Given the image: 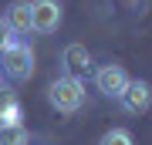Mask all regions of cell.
<instances>
[{"mask_svg":"<svg viewBox=\"0 0 152 145\" xmlns=\"http://www.w3.org/2000/svg\"><path fill=\"white\" fill-rule=\"evenodd\" d=\"M0 145H31V132L24 125H0Z\"/></svg>","mask_w":152,"mask_h":145,"instance_id":"9c48e42d","label":"cell"},{"mask_svg":"<svg viewBox=\"0 0 152 145\" xmlns=\"http://www.w3.org/2000/svg\"><path fill=\"white\" fill-rule=\"evenodd\" d=\"M61 4L58 0H31V31L37 34H54L61 27Z\"/></svg>","mask_w":152,"mask_h":145,"instance_id":"3957f363","label":"cell"},{"mask_svg":"<svg viewBox=\"0 0 152 145\" xmlns=\"http://www.w3.org/2000/svg\"><path fill=\"white\" fill-rule=\"evenodd\" d=\"M61 68H64L68 78H81L91 71V54H88L85 44H68L64 51H61Z\"/></svg>","mask_w":152,"mask_h":145,"instance_id":"8992f818","label":"cell"},{"mask_svg":"<svg viewBox=\"0 0 152 145\" xmlns=\"http://www.w3.org/2000/svg\"><path fill=\"white\" fill-rule=\"evenodd\" d=\"M24 108L14 91H0V125H20Z\"/></svg>","mask_w":152,"mask_h":145,"instance_id":"ba28073f","label":"cell"},{"mask_svg":"<svg viewBox=\"0 0 152 145\" xmlns=\"http://www.w3.org/2000/svg\"><path fill=\"white\" fill-rule=\"evenodd\" d=\"M0 91H4V71H0Z\"/></svg>","mask_w":152,"mask_h":145,"instance_id":"7c38bea8","label":"cell"},{"mask_svg":"<svg viewBox=\"0 0 152 145\" xmlns=\"http://www.w3.org/2000/svg\"><path fill=\"white\" fill-rule=\"evenodd\" d=\"M118 105L129 115L149 111V105H152V85H149V81H129V88L118 95Z\"/></svg>","mask_w":152,"mask_h":145,"instance_id":"5b68a950","label":"cell"},{"mask_svg":"<svg viewBox=\"0 0 152 145\" xmlns=\"http://www.w3.org/2000/svg\"><path fill=\"white\" fill-rule=\"evenodd\" d=\"M48 101L61 115H75L78 108L85 105V81L81 78H68V74L54 78L48 85Z\"/></svg>","mask_w":152,"mask_h":145,"instance_id":"6da1fadb","label":"cell"},{"mask_svg":"<svg viewBox=\"0 0 152 145\" xmlns=\"http://www.w3.org/2000/svg\"><path fill=\"white\" fill-rule=\"evenodd\" d=\"M0 20L7 24V31L14 34H31V0H14V4H7V10Z\"/></svg>","mask_w":152,"mask_h":145,"instance_id":"52a82bcc","label":"cell"},{"mask_svg":"<svg viewBox=\"0 0 152 145\" xmlns=\"http://www.w3.org/2000/svg\"><path fill=\"white\" fill-rule=\"evenodd\" d=\"M0 58H4V61H0L4 78H10V81H27V78L34 74V47H31L27 41H14Z\"/></svg>","mask_w":152,"mask_h":145,"instance_id":"7a4b0ae2","label":"cell"},{"mask_svg":"<svg viewBox=\"0 0 152 145\" xmlns=\"http://www.w3.org/2000/svg\"><path fill=\"white\" fill-rule=\"evenodd\" d=\"M98 145H135V138H132L129 128H112V132L102 135V142H98Z\"/></svg>","mask_w":152,"mask_h":145,"instance_id":"30bf717a","label":"cell"},{"mask_svg":"<svg viewBox=\"0 0 152 145\" xmlns=\"http://www.w3.org/2000/svg\"><path fill=\"white\" fill-rule=\"evenodd\" d=\"M129 74H125V68L122 64H102L95 71V88L102 91L105 98H118L125 88H129Z\"/></svg>","mask_w":152,"mask_h":145,"instance_id":"277c9868","label":"cell"},{"mask_svg":"<svg viewBox=\"0 0 152 145\" xmlns=\"http://www.w3.org/2000/svg\"><path fill=\"white\" fill-rule=\"evenodd\" d=\"M14 41H17V37H14V34H10V31H7V24H4V20H0V54H4L7 47H10V44H14Z\"/></svg>","mask_w":152,"mask_h":145,"instance_id":"8fae6325","label":"cell"}]
</instances>
